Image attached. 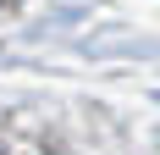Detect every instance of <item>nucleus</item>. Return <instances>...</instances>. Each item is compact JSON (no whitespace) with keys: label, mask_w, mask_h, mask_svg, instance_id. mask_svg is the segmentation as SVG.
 Here are the masks:
<instances>
[{"label":"nucleus","mask_w":160,"mask_h":155,"mask_svg":"<svg viewBox=\"0 0 160 155\" xmlns=\"http://www.w3.org/2000/svg\"><path fill=\"white\" fill-rule=\"evenodd\" d=\"M0 155H50V150H39V144L22 139V133H0Z\"/></svg>","instance_id":"nucleus-1"}]
</instances>
